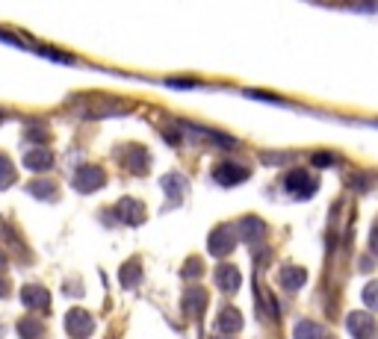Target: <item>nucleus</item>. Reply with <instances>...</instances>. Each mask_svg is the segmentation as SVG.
I'll list each match as a JSON object with an SVG mask.
<instances>
[{"label":"nucleus","mask_w":378,"mask_h":339,"mask_svg":"<svg viewBox=\"0 0 378 339\" xmlns=\"http://www.w3.org/2000/svg\"><path fill=\"white\" fill-rule=\"evenodd\" d=\"M284 189H287V195H293V198H310L317 192V177L314 174H307L305 168H295V172H290L287 174V180H284Z\"/></svg>","instance_id":"1"},{"label":"nucleus","mask_w":378,"mask_h":339,"mask_svg":"<svg viewBox=\"0 0 378 339\" xmlns=\"http://www.w3.org/2000/svg\"><path fill=\"white\" fill-rule=\"evenodd\" d=\"M234 245H237V230L234 227H216L210 236V242H207L213 257H228V254L234 251Z\"/></svg>","instance_id":"2"},{"label":"nucleus","mask_w":378,"mask_h":339,"mask_svg":"<svg viewBox=\"0 0 378 339\" xmlns=\"http://www.w3.org/2000/svg\"><path fill=\"white\" fill-rule=\"evenodd\" d=\"M65 328H69V333H71L74 339H86V336L95 331V321H92V316H89L86 310L74 307L69 316H65Z\"/></svg>","instance_id":"3"},{"label":"nucleus","mask_w":378,"mask_h":339,"mask_svg":"<svg viewBox=\"0 0 378 339\" xmlns=\"http://www.w3.org/2000/svg\"><path fill=\"white\" fill-rule=\"evenodd\" d=\"M213 180L219 186H237L242 180H249V168H242L237 162H222V165L213 168Z\"/></svg>","instance_id":"4"},{"label":"nucleus","mask_w":378,"mask_h":339,"mask_svg":"<svg viewBox=\"0 0 378 339\" xmlns=\"http://www.w3.org/2000/svg\"><path fill=\"white\" fill-rule=\"evenodd\" d=\"M104 180H107V174L98 165H83V168H77V174H74V189L92 192L98 186H104Z\"/></svg>","instance_id":"5"},{"label":"nucleus","mask_w":378,"mask_h":339,"mask_svg":"<svg viewBox=\"0 0 378 339\" xmlns=\"http://www.w3.org/2000/svg\"><path fill=\"white\" fill-rule=\"evenodd\" d=\"M346 325H349V331H352L355 339H372L375 336V321H372V316H367V310L352 313L346 319Z\"/></svg>","instance_id":"6"},{"label":"nucleus","mask_w":378,"mask_h":339,"mask_svg":"<svg viewBox=\"0 0 378 339\" xmlns=\"http://www.w3.org/2000/svg\"><path fill=\"white\" fill-rule=\"evenodd\" d=\"M21 304H24V307H30V310H45L47 304H51V295H47L45 286L27 283L24 290H21Z\"/></svg>","instance_id":"7"},{"label":"nucleus","mask_w":378,"mask_h":339,"mask_svg":"<svg viewBox=\"0 0 378 339\" xmlns=\"http://www.w3.org/2000/svg\"><path fill=\"white\" fill-rule=\"evenodd\" d=\"M116 218H119V222H124V225H139L145 218V207L139 201H134V198H124V201L116 203Z\"/></svg>","instance_id":"8"},{"label":"nucleus","mask_w":378,"mask_h":339,"mask_svg":"<svg viewBox=\"0 0 378 339\" xmlns=\"http://www.w3.org/2000/svg\"><path fill=\"white\" fill-rule=\"evenodd\" d=\"M51 165H54V154L47 148H33L24 154V168H30V172H47Z\"/></svg>","instance_id":"9"},{"label":"nucleus","mask_w":378,"mask_h":339,"mask_svg":"<svg viewBox=\"0 0 378 339\" xmlns=\"http://www.w3.org/2000/svg\"><path fill=\"white\" fill-rule=\"evenodd\" d=\"M216 283H219V290H225V292H234V290H240L242 278H240L237 266H231V263L219 266V268H216Z\"/></svg>","instance_id":"10"},{"label":"nucleus","mask_w":378,"mask_h":339,"mask_svg":"<svg viewBox=\"0 0 378 339\" xmlns=\"http://www.w3.org/2000/svg\"><path fill=\"white\" fill-rule=\"evenodd\" d=\"M219 331H222V333H237V331H242V316H240L234 307H225V310L219 313Z\"/></svg>","instance_id":"11"},{"label":"nucleus","mask_w":378,"mask_h":339,"mask_svg":"<svg viewBox=\"0 0 378 339\" xmlns=\"http://www.w3.org/2000/svg\"><path fill=\"white\" fill-rule=\"evenodd\" d=\"M293 336L295 339H328V331L322 325H317V321H299Z\"/></svg>","instance_id":"12"},{"label":"nucleus","mask_w":378,"mask_h":339,"mask_svg":"<svg viewBox=\"0 0 378 339\" xmlns=\"http://www.w3.org/2000/svg\"><path fill=\"white\" fill-rule=\"evenodd\" d=\"M184 304H187V313L201 316V313H204V304H207V292L199 290V286H189V292H187Z\"/></svg>","instance_id":"13"},{"label":"nucleus","mask_w":378,"mask_h":339,"mask_svg":"<svg viewBox=\"0 0 378 339\" xmlns=\"http://www.w3.org/2000/svg\"><path fill=\"white\" fill-rule=\"evenodd\" d=\"M305 271L302 268H293V266H287V268H281V283L287 286V290H299V286L305 283Z\"/></svg>","instance_id":"14"},{"label":"nucleus","mask_w":378,"mask_h":339,"mask_svg":"<svg viewBox=\"0 0 378 339\" xmlns=\"http://www.w3.org/2000/svg\"><path fill=\"white\" fill-rule=\"evenodd\" d=\"M184 186H187V180L180 177V174H166V177H163V189L172 195V201H180V192H184Z\"/></svg>","instance_id":"15"},{"label":"nucleus","mask_w":378,"mask_h":339,"mask_svg":"<svg viewBox=\"0 0 378 339\" xmlns=\"http://www.w3.org/2000/svg\"><path fill=\"white\" fill-rule=\"evenodd\" d=\"M12 183H15V168L4 154H0V189H9Z\"/></svg>","instance_id":"16"},{"label":"nucleus","mask_w":378,"mask_h":339,"mask_svg":"<svg viewBox=\"0 0 378 339\" xmlns=\"http://www.w3.org/2000/svg\"><path fill=\"white\" fill-rule=\"evenodd\" d=\"M18 331H21L24 339H39V336H42V321H36V319H21Z\"/></svg>","instance_id":"17"},{"label":"nucleus","mask_w":378,"mask_h":339,"mask_svg":"<svg viewBox=\"0 0 378 339\" xmlns=\"http://www.w3.org/2000/svg\"><path fill=\"white\" fill-rule=\"evenodd\" d=\"M364 304L370 310H378V280L367 283V290H364Z\"/></svg>","instance_id":"18"},{"label":"nucleus","mask_w":378,"mask_h":339,"mask_svg":"<svg viewBox=\"0 0 378 339\" xmlns=\"http://www.w3.org/2000/svg\"><path fill=\"white\" fill-rule=\"evenodd\" d=\"M30 192L36 195V198H57V192H54V186L51 183H30Z\"/></svg>","instance_id":"19"},{"label":"nucleus","mask_w":378,"mask_h":339,"mask_svg":"<svg viewBox=\"0 0 378 339\" xmlns=\"http://www.w3.org/2000/svg\"><path fill=\"white\" fill-rule=\"evenodd\" d=\"M139 278V266L136 263H127L124 266V271H122V280L127 283V286H134V280Z\"/></svg>","instance_id":"20"},{"label":"nucleus","mask_w":378,"mask_h":339,"mask_svg":"<svg viewBox=\"0 0 378 339\" xmlns=\"http://www.w3.org/2000/svg\"><path fill=\"white\" fill-rule=\"evenodd\" d=\"M201 275V263L199 260H192L187 268H184V278H199Z\"/></svg>","instance_id":"21"},{"label":"nucleus","mask_w":378,"mask_h":339,"mask_svg":"<svg viewBox=\"0 0 378 339\" xmlns=\"http://www.w3.org/2000/svg\"><path fill=\"white\" fill-rule=\"evenodd\" d=\"M370 242H372V248L378 251V225H375V230H372V239H370Z\"/></svg>","instance_id":"22"},{"label":"nucleus","mask_w":378,"mask_h":339,"mask_svg":"<svg viewBox=\"0 0 378 339\" xmlns=\"http://www.w3.org/2000/svg\"><path fill=\"white\" fill-rule=\"evenodd\" d=\"M4 295H6V283H4V280H0V298H4Z\"/></svg>","instance_id":"23"},{"label":"nucleus","mask_w":378,"mask_h":339,"mask_svg":"<svg viewBox=\"0 0 378 339\" xmlns=\"http://www.w3.org/2000/svg\"><path fill=\"white\" fill-rule=\"evenodd\" d=\"M6 266V260H4V254H0V268H4Z\"/></svg>","instance_id":"24"},{"label":"nucleus","mask_w":378,"mask_h":339,"mask_svg":"<svg viewBox=\"0 0 378 339\" xmlns=\"http://www.w3.org/2000/svg\"><path fill=\"white\" fill-rule=\"evenodd\" d=\"M0 121H4V112H0Z\"/></svg>","instance_id":"25"}]
</instances>
